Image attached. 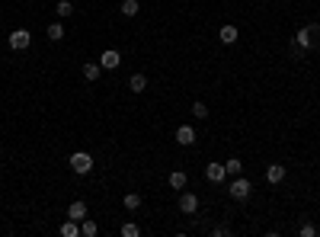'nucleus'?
<instances>
[{
    "label": "nucleus",
    "instance_id": "obj_1",
    "mask_svg": "<svg viewBox=\"0 0 320 237\" xmlns=\"http://www.w3.org/2000/svg\"><path fill=\"white\" fill-rule=\"evenodd\" d=\"M320 45V26H301V29L295 32V48L298 51H308V48H317Z\"/></svg>",
    "mask_w": 320,
    "mask_h": 237
},
{
    "label": "nucleus",
    "instance_id": "obj_2",
    "mask_svg": "<svg viewBox=\"0 0 320 237\" xmlns=\"http://www.w3.org/2000/svg\"><path fill=\"white\" fill-rule=\"evenodd\" d=\"M228 192H230V199L243 202V199H250V192H253V183H250L247 177H234V183L228 186Z\"/></svg>",
    "mask_w": 320,
    "mask_h": 237
},
{
    "label": "nucleus",
    "instance_id": "obj_3",
    "mask_svg": "<svg viewBox=\"0 0 320 237\" xmlns=\"http://www.w3.org/2000/svg\"><path fill=\"white\" fill-rule=\"evenodd\" d=\"M71 170H74V173H80V177H87V173L93 170V157H90L87 151L71 154Z\"/></svg>",
    "mask_w": 320,
    "mask_h": 237
},
{
    "label": "nucleus",
    "instance_id": "obj_4",
    "mask_svg": "<svg viewBox=\"0 0 320 237\" xmlns=\"http://www.w3.org/2000/svg\"><path fill=\"white\" fill-rule=\"evenodd\" d=\"M32 45V32L29 29H13L10 32V48L13 51H26Z\"/></svg>",
    "mask_w": 320,
    "mask_h": 237
},
{
    "label": "nucleus",
    "instance_id": "obj_5",
    "mask_svg": "<svg viewBox=\"0 0 320 237\" xmlns=\"http://www.w3.org/2000/svg\"><path fill=\"white\" fill-rule=\"evenodd\" d=\"M119 64H122V55L115 48H106L103 55H99V67H106V71H115Z\"/></svg>",
    "mask_w": 320,
    "mask_h": 237
},
{
    "label": "nucleus",
    "instance_id": "obj_6",
    "mask_svg": "<svg viewBox=\"0 0 320 237\" xmlns=\"http://www.w3.org/2000/svg\"><path fill=\"white\" fill-rule=\"evenodd\" d=\"M180 212L183 215H195V212H199V199H195L192 192H183L180 195Z\"/></svg>",
    "mask_w": 320,
    "mask_h": 237
},
{
    "label": "nucleus",
    "instance_id": "obj_7",
    "mask_svg": "<svg viewBox=\"0 0 320 237\" xmlns=\"http://www.w3.org/2000/svg\"><path fill=\"white\" fill-rule=\"evenodd\" d=\"M205 177H208V183H215V186H218V183L228 180V170H224V164H208L205 167Z\"/></svg>",
    "mask_w": 320,
    "mask_h": 237
},
{
    "label": "nucleus",
    "instance_id": "obj_8",
    "mask_svg": "<svg viewBox=\"0 0 320 237\" xmlns=\"http://www.w3.org/2000/svg\"><path fill=\"white\" fill-rule=\"evenodd\" d=\"M176 141H180L183 147L195 144V128L192 125H180V128H176Z\"/></svg>",
    "mask_w": 320,
    "mask_h": 237
},
{
    "label": "nucleus",
    "instance_id": "obj_9",
    "mask_svg": "<svg viewBox=\"0 0 320 237\" xmlns=\"http://www.w3.org/2000/svg\"><path fill=\"white\" fill-rule=\"evenodd\" d=\"M67 218H74V221H84V218H87V202H84V199L71 202V208H67Z\"/></svg>",
    "mask_w": 320,
    "mask_h": 237
},
{
    "label": "nucleus",
    "instance_id": "obj_10",
    "mask_svg": "<svg viewBox=\"0 0 320 237\" xmlns=\"http://www.w3.org/2000/svg\"><path fill=\"white\" fill-rule=\"evenodd\" d=\"M285 173H288V170H285V164H272L269 170H266V180H269V183H282Z\"/></svg>",
    "mask_w": 320,
    "mask_h": 237
},
{
    "label": "nucleus",
    "instance_id": "obj_11",
    "mask_svg": "<svg viewBox=\"0 0 320 237\" xmlns=\"http://www.w3.org/2000/svg\"><path fill=\"white\" fill-rule=\"evenodd\" d=\"M218 39H221L224 45H234V42H237V26H221V32H218Z\"/></svg>",
    "mask_w": 320,
    "mask_h": 237
},
{
    "label": "nucleus",
    "instance_id": "obj_12",
    "mask_svg": "<svg viewBox=\"0 0 320 237\" xmlns=\"http://www.w3.org/2000/svg\"><path fill=\"white\" fill-rule=\"evenodd\" d=\"M128 87H132V93H144L147 90V77H144V74H132Z\"/></svg>",
    "mask_w": 320,
    "mask_h": 237
},
{
    "label": "nucleus",
    "instance_id": "obj_13",
    "mask_svg": "<svg viewBox=\"0 0 320 237\" xmlns=\"http://www.w3.org/2000/svg\"><path fill=\"white\" fill-rule=\"evenodd\" d=\"M84 80H90V84H96V80H99V64H96V61H87V64H84Z\"/></svg>",
    "mask_w": 320,
    "mask_h": 237
},
{
    "label": "nucleus",
    "instance_id": "obj_14",
    "mask_svg": "<svg viewBox=\"0 0 320 237\" xmlns=\"http://www.w3.org/2000/svg\"><path fill=\"white\" fill-rule=\"evenodd\" d=\"M61 234H64V237H80V221L67 218L64 225H61Z\"/></svg>",
    "mask_w": 320,
    "mask_h": 237
},
{
    "label": "nucleus",
    "instance_id": "obj_15",
    "mask_svg": "<svg viewBox=\"0 0 320 237\" xmlns=\"http://www.w3.org/2000/svg\"><path fill=\"white\" fill-rule=\"evenodd\" d=\"M80 234H84V237H96L99 234V225H96V221H90V218H84V221H80Z\"/></svg>",
    "mask_w": 320,
    "mask_h": 237
},
{
    "label": "nucleus",
    "instance_id": "obj_16",
    "mask_svg": "<svg viewBox=\"0 0 320 237\" xmlns=\"http://www.w3.org/2000/svg\"><path fill=\"white\" fill-rule=\"evenodd\" d=\"M224 170H228V177H240V173H243V164L237 157H230V160H224Z\"/></svg>",
    "mask_w": 320,
    "mask_h": 237
},
{
    "label": "nucleus",
    "instance_id": "obj_17",
    "mask_svg": "<svg viewBox=\"0 0 320 237\" xmlns=\"http://www.w3.org/2000/svg\"><path fill=\"white\" fill-rule=\"evenodd\" d=\"M45 36H48L51 42H61V39H64V26H61V23H51L48 29H45Z\"/></svg>",
    "mask_w": 320,
    "mask_h": 237
},
{
    "label": "nucleus",
    "instance_id": "obj_18",
    "mask_svg": "<svg viewBox=\"0 0 320 237\" xmlns=\"http://www.w3.org/2000/svg\"><path fill=\"white\" fill-rule=\"evenodd\" d=\"M170 186H173V189H186V173L173 170V173H170Z\"/></svg>",
    "mask_w": 320,
    "mask_h": 237
},
{
    "label": "nucleus",
    "instance_id": "obj_19",
    "mask_svg": "<svg viewBox=\"0 0 320 237\" xmlns=\"http://www.w3.org/2000/svg\"><path fill=\"white\" fill-rule=\"evenodd\" d=\"M58 16H61V19L74 16V3H71V0H58Z\"/></svg>",
    "mask_w": 320,
    "mask_h": 237
},
{
    "label": "nucleus",
    "instance_id": "obj_20",
    "mask_svg": "<svg viewBox=\"0 0 320 237\" xmlns=\"http://www.w3.org/2000/svg\"><path fill=\"white\" fill-rule=\"evenodd\" d=\"M122 202H125V208H128V212H135V208H141V195H138V192H128V195H125V199H122Z\"/></svg>",
    "mask_w": 320,
    "mask_h": 237
},
{
    "label": "nucleus",
    "instance_id": "obj_21",
    "mask_svg": "<svg viewBox=\"0 0 320 237\" xmlns=\"http://www.w3.org/2000/svg\"><path fill=\"white\" fill-rule=\"evenodd\" d=\"M138 0H125V3H122V16H138Z\"/></svg>",
    "mask_w": 320,
    "mask_h": 237
},
{
    "label": "nucleus",
    "instance_id": "obj_22",
    "mask_svg": "<svg viewBox=\"0 0 320 237\" xmlns=\"http://www.w3.org/2000/svg\"><path fill=\"white\" fill-rule=\"evenodd\" d=\"M192 116L195 119H208V106L202 103V99H195V103H192Z\"/></svg>",
    "mask_w": 320,
    "mask_h": 237
},
{
    "label": "nucleus",
    "instance_id": "obj_23",
    "mask_svg": "<svg viewBox=\"0 0 320 237\" xmlns=\"http://www.w3.org/2000/svg\"><path fill=\"white\" fill-rule=\"evenodd\" d=\"M141 234V228L135 225V221H125V225H122V237H138Z\"/></svg>",
    "mask_w": 320,
    "mask_h": 237
},
{
    "label": "nucleus",
    "instance_id": "obj_24",
    "mask_svg": "<svg viewBox=\"0 0 320 237\" xmlns=\"http://www.w3.org/2000/svg\"><path fill=\"white\" fill-rule=\"evenodd\" d=\"M228 234H230V228H224V225L212 228V237H228Z\"/></svg>",
    "mask_w": 320,
    "mask_h": 237
},
{
    "label": "nucleus",
    "instance_id": "obj_25",
    "mask_svg": "<svg viewBox=\"0 0 320 237\" xmlns=\"http://www.w3.org/2000/svg\"><path fill=\"white\" fill-rule=\"evenodd\" d=\"M314 234H317L314 225H301V237H314Z\"/></svg>",
    "mask_w": 320,
    "mask_h": 237
}]
</instances>
